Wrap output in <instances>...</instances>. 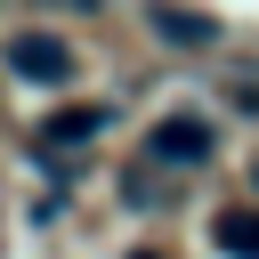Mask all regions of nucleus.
Returning a JSON list of instances; mask_svg holds the SVG:
<instances>
[{"label": "nucleus", "mask_w": 259, "mask_h": 259, "mask_svg": "<svg viewBox=\"0 0 259 259\" xmlns=\"http://www.w3.org/2000/svg\"><path fill=\"white\" fill-rule=\"evenodd\" d=\"M8 73H16V81H40V89H57V81L73 73V49H65L57 32H16V40H8Z\"/></svg>", "instance_id": "f257e3e1"}, {"label": "nucleus", "mask_w": 259, "mask_h": 259, "mask_svg": "<svg viewBox=\"0 0 259 259\" xmlns=\"http://www.w3.org/2000/svg\"><path fill=\"white\" fill-rule=\"evenodd\" d=\"M219 251L227 259H259V210H219Z\"/></svg>", "instance_id": "20e7f679"}, {"label": "nucleus", "mask_w": 259, "mask_h": 259, "mask_svg": "<svg viewBox=\"0 0 259 259\" xmlns=\"http://www.w3.org/2000/svg\"><path fill=\"white\" fill-rule=\"evenodd\" d=\"M146 154H154V162H202V154H210V130H202L194 113H170V121L146 130Z\"/></svg>", "instance_id": "f03ea898"}, {"label": "nucleus", "mask_w": 259, "mask_h": 259, "mask_svg": "<svg viewBox=\"0 0 259 259\" xmlns=\"http://www.w3.org/2000/svg\"><path fill=\"white\" fill-rule=\"evenodd\" d=\"M97 130H105V105H81V113H57L40 138H49V146H73V138H97Z\"/></svg>", "instance_id": "39448f33"}, {"label": "nucleus", "mask_w": 259, "mask_h": 259, "mask_svg": "<svg viewBox=\"0 0 259 259\" xmlns=\"http://www.w3.org/2000/svg\"><path fill=\"white\" fill-rule=\"evenodd\" d=\"M146 24H154V32L170 40V49H202V40L219 32L210 16H178V8H146Z\"/></svg>", "instance_id": "7ed1b4c3"}]
</instances>
